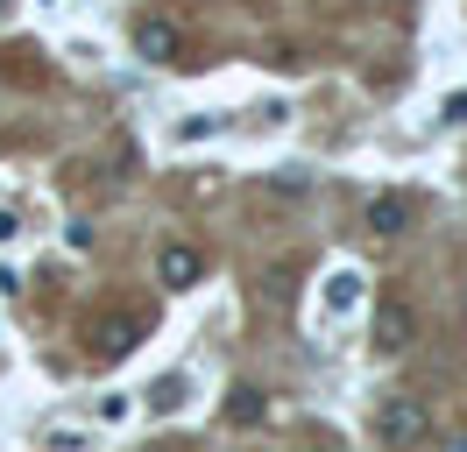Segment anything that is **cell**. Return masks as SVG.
Wrapping results in <instances>:
<instances>
[{
    "instance_id": "5b68a950",
    "label": "cell",
    "mask_w": 467,
    "mask_h": 452,
    "mask_svg": "<svg viewBox=\"0 0 467 452\" xmlns=\"http://www.w3.org/2000/svg\"><path fill=\"white\" fill-rule=\"evenodd\" d=\"M410 212H418V205H410L404 191H376L368 198V233H404Z\"/></svg>"
},
{
    "instance_id": "9c48e42d",
    "label": "cell",
    "mask_w": 467,
    "mask_h": 452,
    "mask_svg": "<svg viewBox=\"0 0 467 452\" xmlns=\"http://www.w3.org/2000/svg\"><path fill=\"white\" fill-rule=\"evenodd\" d=\"M227 424H241V431H248V424H263V396H255V389H234Z\"/></svg>"
},
{
    "instance_id": "ba28073f",
    "label": "cell",
    "mask_w": 467,
    "mask_h": 452,
    "mask_svg": "<svg viewBox=\"0 0 467 452\" xmlns=\"http://www.w3.org/2000/svg\"><path fill=\"white\" fill-rule=\"evenodd\" d=\"M354 304H361V276H354V269H333V276H326V318H348Z\"/></svg>"
},
{
    "instance_id": "277c9868",
    "label": "cell",
    "mask_w": 467,
    "mask_h": 452,
    "mask_svg": "<svg viewBox=\"0 0 467 452\" xmlns=\"http://www.w3.org/2000/svg\"><path fill=\"white\" fill-rule=\"evenodd\" d=\"M199 276H205V262H199L192 248H184V241H171V248L156 254V282H163L171 297H184V290H192Z\"/></svg>"
},
{
    "instance_id": "52a82bcc",
    "label": "cell",
    "mask_w": 467,
    "mask_h": 452,
    "mask_svg": "<svg viewBox=\"0 0 467 452\" xmlns=\"http://www.w3.org/2000/svg\"><path fill=\"white\" fill-rule=\"evenodd\" d=\"M192 403V375H163L156 389H149V417H177Z\"/></svg>"
},
{
    "instance_id": "3957f363",
    "label": "cell",
    "mask_w": 467,
    "mask_h": 452,
    "mask_svg": "<svg viewBox=\"0 0 467 452\" xmlns=\"http://www.w3.org/2000/svg\"><path fill=\"white\" fill-rule=\"evenodd\" d=\"M135 50H142L149 64H177V56H184V36H177L171 15H142V22H135Z\"/></svg>"
},
{
    "instance_id": "30bf717a",
    "label": "cell",
    "mask_w": 467,
    "mask_h": 452,
    "mask_svg": "<svg viewBox=\"0 0 467 452\" xmlns=\"http://www.w3.org/2000/svg\"><path fill=\"white\" fill-rule=\"evenodd\" d=\"M220 128H227V113H205V120H177L171 141H205V135H220Z\"/></svg>"
},
{
    "instance_id": "4fadbf2b",
    "label": "cell",
    "mask_w": 467,
    "mask_h": 452,
    "mask_svg": "<svg viewBox=\"0 0 467 452\" xmlns=\"http://www.w3.org/2000/svg\"><path fill=\"white\" fill-rule=\"evenodd\" d=\"M446 120H453V128H467V92H453V99H446Z\"/></svg>"
},
{
    "instance_id": "7a4b0ae2",
    "label": "cell",
    "mask_w": 467,
    "mask_h": 452,
    "mask_svg": "<svg viewBox=\"0 0 467 452\" xmlns=\"http://www.w3.org/2000/svg\"><path fill=\"white\" fill-rule=\"evenodd\" d=\"M368 339H376V354H404L410 339H418V311L404 297H382L376 318H368Z\"/></svg>"
},
{
    "instance_id": "6da1fadb",
    "label": "cell",
    "mask_w": 467,
    "mask_h": 452,
    "mask_svg": "<svg viewBox=\"0 0 467 452\" xmlns=\"http://www.w3.org/2000/svg\"><path fill=\"white\" fill-rule=\"evenodd\" d=\"M368 431H376V446H418V438H432V410L418 396H382L368 410Z\"/></svg>"
},
{
    "instance_id": "7c38bea8",
    "label": "cell",
    "mask_w": 467,
    "mask_h": 452,
    "mask_svg": "<svg viewBox=\"0 0 467 452\" xmlns=\"http://www.w3.org/2000/svg\"><path fill=\"white\" fill-rule=\"evenodd\" d=\"M128 410H135L128 396H107V403H99V417H107V424H128Z\"/></svg>"
},
{
    "instance_id": "8992f818",
    "label": "cell",
    "mask_w": 467,
    "mask_h": 452,
    "mask_svg": "<svg viewBox=\"0 0 467 452\" xmlns=\"http://www.w3.org/2000/svg\"><path fill=\"white\" fill-rule=\"evenodd\" d=\"M92 339H99V361H128V354H135V339H142V325L114 311V318H99V333H92Z\"/></svg>"
},
{
    "instance_id": "8fae6325",
    "label": "cell",
    "mask_w": 467,
    "mask_h": 452,
    "mask_svg": "<svg viewBox=\"0 0 467 452\" xmlns=\"http://www.w3.org/2000/svg\"><path fill=\"white\" fill-rule=\"evenodd\" d=\"M43 446H50V452H86V431H71V424H50V431H43Z\"/></svg>"
},
{
    "instance_id": "5bb4252c",
    "label": "cell",
    "mask_w": 467,
    "mask_h": 452,
    "mask_svg": "<svg viewBox=\"0 0 467 452\" xmlns=\"http://www.w3.org/2000/svg\"><path fill=\"white\" fill-rule=\"evenodd\" d=\"M0 7H7V0H0Z\"/></svg>"
}]
</instances>
